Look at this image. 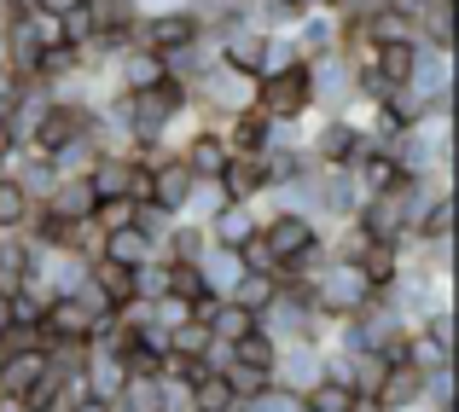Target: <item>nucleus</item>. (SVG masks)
Here are the masks:
<instances>
[{"instance_id":"17","label":"nucleus","mask_w":459,"mask_h":412,"mask_svg":"<svg viewBox=\"0 0 459 412\" xmlns=\"http://www.w3.org/2000/svg\"><path fill=\"white\" fill-rule=\"evenodd\" d=\"M123 378H128V372H123V360H111V355H93V348H88V366H82V395H93V401H105V407H111L117 401V395H123Z\"/></svg>"},{"instance_id":"48","label":"nucleus","mask_w":459,"mask_h":412,"mask_svg":"<svg viewBox=\"0 0 459 412\" xmlns=\"http://www.w3.org/2000/svg\"><path fill=\"white\" fill-rule=\"evenodd\" d=\"M349 412H384V407H378V401H372V395H360V401H355V407H349Z\"/></svg>"},{"instance_id":"28","label":"nucleus","mask_w":459,"mask_h":412,"mask_svg":"<svg viewBox=\"0 0 459 412\" xmlns=\"http://www.w3.org/2000/svg\"><path fill=\"white\" fill-rule=\"evenodd\" d=\"M355 401H360V395L349 390V383H332V378H320V383H314V390L303 395V412H349Z\"/></svg>"},{"instance_id":"19","label":"nucleus","mask_w":459,"mask_h":412,"mask_svg":"<svg viewBox=\"0 0 459 412\" xmlns=\"http://www.w3.org/2000/svg\"><path fill=\"white\" fill-rule=\"evenodd\" d=\"M88 285L93 290H100V302H105V308H123V302H134V268H117V262H88Z\"/></svg>"},{"instance_id":"38","label":"nucleus","mask_w":459,"mask_h":412,"mask_svg":"<svg viewBox=\"0 0 459 412\" xmlns=\"http://www.w3.org/2000/svg\"><path fill=\"white\" fill-rule=\"evenodd\" d=\"M186 320H192V302H180V296H157L152 302V325L157 331H180Z\"/></svg>"},{"instance_id":"20","label":"nucleus","mask_w":459,"mask_h":412,"mask_svg":"<svg viewBox=\"0 0 459 412\" xmlns=\"http://www.w3.org/2000/svg\"><path fill=\"white\" fill-rule=\"evenodd\" d=\"M186 192H192V175H186V163H180V157H169L163 168H152V203H157V210L180 215Z\"/></svg>"},{"instance_id":"46","label":"nucleus","mask_w":459,"mask_h":412,"mask_svg":"<svg viewBox=\"0 0 459 412\" xmlns=\"http://www.w3.org/2000/svg\"><path fill=\"white\" fill-rule=\"evenodd\" d=\"M140 6V18H146V12H169V6H186V0H134Z\"/></svg>"},{"instance_id":"18","label":"nucleus","mask_w":459,"mask_h":412,"mask_svg":"<svg viewBox=\"0 0 459 412\" xmlns=\"http://www.w3.org/2000/svg\"><path fill=\"white\" fill-rule=\"evenodd\" d=\"M419 53H425V41H378V53H372V76L390 82V88H402V82L413 76Z\"/></svg>"},{"instance_id":"21","label":"nucleus","mask_w":459,"mask_h":412,"mask_svg":"<svg viewBox=\"0 0 459 412\" xmlns=\"http://www.w3.org/2000/svg\"><path fill=\"white\" fill-rule=\"evenodd\" d=\"M88 186H93V198H128V186H134V163H128V157H93Z\"/></svg>"},{"instance_id":"23","label":"nucleus","mask_w":459,"mask_h":412,"mask_svg":"<svg viewBox=\"0 0 459 412\" xmlns=\"http://www.w3.org/2000/svg\"><path fill=\"white\" fill-rule=\"evenodd\" d=\"M186 390H192V412H233V407H238L221 372H204V378H192Z\"/></svg>"},{"instance_id":"6","label":"nucleus","mask_w":459,"mask_h":412,"mask_svg":"<svg viewBox=\"0 0 459 412\" xmlns=\"http://www.w3.org/2000/svg\"><path fill=\"white\" fill-rule=\"evenodd\" d=\"M93 325H100V313H93L82 296H53L41 308V337H47V343H82V348H88Z\"/></svg>"},{"instance_id":"14","label":"nucleus","mask_w":459,"mask_h":412,"mask_svg":"<svg viewBox=\"0 0 459 412\" xmlns=\"http://www.w3.org/2000/svg\"><path fill=\"white\" fill-rule=\"evenodd\" d=\"M35 210H47L53 221H65V227L88 221V215H93V186H88V180H53V192H47Z\"/></svg>"},{"instance_id":"7","label":"nucleus","mask_w":459,"mask_h":412,"mask_svg":"<svg viewBox=\"0 0 459 412\" xmlns=\"http://www.w3.org/2000/svg\"><path fill=\"white\" fill-rule=\"evenodd\" d=\"M262 41H268V35L250 30V23H227V30L215 35V64L233 70V76H250V82H256V70H262Z\"/></svg>"},{"instance_id":"37","label":"nucleus","mask_w":459,"mask_h":412,"mask_svg":"<svg viewBox=\"0 0 459 412\" xmlns=\"http://www.w3.org/2000/svg\"><path fill=\"white\" fill-rule=\"evenodd\" d=\"M238 262H245V273H262V279H268V273H280V256H273V250H268V238H250V245H238Z\"/></svg>"},{"instance_id":"36","label":"nucleus","mask_w":459,"mask_h":412,"mask_svg":"<svg viewBox=\"0 0 459 412\" xmlns=\"http://www.w3.org/2000/svg\"><path fill=\"white\" fill-rule=\"evenodd\" d=\"M291 64H297L291 35H268V41H262V70H256V82H262V76H280V70H291Z\"/></svg>"},{"instance_id":"27","label":"nucleus","mask_w":459,"mask_h":412,"mask_svg":"<svg viewBox=\"0 0 459 412\" xmlns=\"http://www.w3.org/2000/svg\"><path fill=\"white\" fill-rule=\"evenodd\" d=\"M273 296H280V285H273V273H268V279H262V273H245V279L233 285V296H227V302H238V308H245L250 320H256V313L268 308Z\"/></svg>"},{"instance_id":"25","label":"nucleus","mask_w":459,"mask_h":412,"mask_svg":"<svg viewBox=\"0 0 459 412\" xmlns=\"http://www.w3.org/2000/svg\"><path fill=\"white\" fill-rule=\"evenodd\" d=\"M111 407L117 412H157L163 407V378H123V395Z\"/></svg>"},{"instance_id":"11","label":"nucleus","mask_w":459,"mask_h":412,"mask_svg":"<svg viewBox=\"0 0 459 412\" xmlns=\"http://www.w3.org/2000/svg\"><path fill=\"white\" fill-rule=\"evenodd\" d=\"M111 82H117V93H146L157 82H169V64L157 53H146V47H128V53L111 64Z\"/></svg>"},{"instance_id":"41","label":"nucleus","mask_w":459,"mask_h":412,"mask_svg":"<svg viewBox=\"0 0 459 412\" xmlns=\"http://www.w3.org/2000/svg\"><path fill=\"white\" fill-rule=\"evenodd\" d=\"M30 30H35V41H41V47H65V18H53V12L30 6Z\"/></svg>"},{"instance_id":"15","label":"nucleus","mask_w":459,"mask_h":412,"mask_svg":"<svg viewBox=\"0 0 459 412\" xmlns=\"http://www.w3.org/2000/svg\"><path fill=\"white\" fill-rule=\"evenodd\" d=\"M204 233H210V245L238 250V245H250V238L262 233V221L250 215V203H221V210H215V221L204 227Z\"/></svg>"},{"instance_id":"45","label":"nucleus","mask_w":459,"mask_h":412,"mask_svg":"<svg viewBox=\"0 0 459 412\" xmlns=\"http://www.w3.org/2000/svg\"><path fill=\"white\" fill-rule=\"evenodd\" d=\"M65 412H111V407H105V401H93V395H76V401H70Z\"/></svg>"},{"instance_id":"51","label":"nucleus","mask_w":459,"mask_h":412,"mask_svg":"<svg viewBox=\"0 0 459 412\" xmlns=\"http://www.w3.org/2000/svg\"><path fill=\"white\" fill-rule=\"evenodd\" d=\"M221 6H245V0H221Z\"/></svg>"},{"instance_id":"26","label":"nucleus","mask_w":459,"mask_h":412,"mask_svg":"<svg viewBox=\"0 0 459 412\" xmlns=\"http://www.w3.org/2000/svg\"><path fill=\"white\" fill-rule=\"evenodd\" d=\"M105 262H117V268H140V262H152V245L134 233V227H123V233H105Z\"/></svg>"},{"instance_id":"8","label":"nucleus","mask_w":459,"mask_h":412,"mask_svg":"<svg viewBox=\"0 0 459 412\" xmlns=\"http://www.w3.org/2000/svg\"><path fill=\"white\" fill-rule=\"evenodd\" d=\"M395 355H402L413 372L437 378V372H454V337L448 331H430V325H413V331L402 337V348H395Z\"/></svg>"},{"instance_id":"42","label":"nucleus","mask_w":459,"mask_h":412,"mask_svg":"<svg viewBox=\"0 0 459 412\" xmlns=\"http://www.w3.org/2000/svg\"><path fill=\"white\" fill-rule=\"evenodd\" d=\"M245 412H303V395H285V390H262L256 401H245Z\"/></svg>"},{"instance_id":"24","label":"nucleus","mask_w":459,"mask_h":412,"mask_svg":"<svg viewBox=\"0 0 459 412\" xmlns=\"http://www.w3.org/2000/svg\"><path fill=\"white\" fill-rule=\"evenodd\" d=\"M227 203V192L215 186V180H192V192H186V203H180V221H198V227H210L215 221V210Z\"/></svg>"},{"instance_id":"12","label":"nucleus","mask_w":459,"mask_h":412,"mask_svg":"<svg viewBox=\"0 0 459 412\" xmlns=\"http://www.w3.org/2000/svg\"><path fill=\"white\" fill-rule=\"evenodd\" d=\"M291 47H297V64L332 58L337 53V12H308V18L291 30Z\"/></svg>"},{"instance_id":"34","label":"nucleus","mask_w":459,"mask_h":412,"mask_svg":"<svg viewBox=\"0 0 459 412\" xmlns=\"http://www.w3.org/2000/svg\"><path fill=\"white\" fill-rule=\"evenodd\" d=\"M30 210H35V203L18 192V180H12V175H0V233H18V221H23Z\"/></svg>"},{"instance_id":"9","label":"nucleus","mask_w":459,"mask_h":412,"mask_svg":"<svg viewBox=\"0 0 459 412\" xmlns=\"http://www.w3.org/2000/svg\"><path fill=\"white\" fill-rule=\"evenodd\" d=\"M372 401H378L384 412H419L425 407V372H413L402 355L384 366V378H378V390H372Z\"/></svg>"},{"instance_id":"13","label":"nucleus","mask_w":459,"mask_h":412,"mask_svg":"<svg viewBox=\"0 0 459 412\" xmlns=\"http://www.w3.org/2000/svg\"><path fill=\"white\" fill-rule=\"evenodd\" d=\"M192 268H198L204 290H210L215 302H227V296H233V285L245 279V262H238V250H221V245H210L198 262H192Z\"/></svg>"},{"instance_id":"4","label":"nucleus","mask_w":459,"mask_h":412,"mask_svg":"<svg viewBox=\"0 0 459 412\" xmlns=\"http://www.w3.org/2000/svg\"><path fill=\"white\" fill-rule=\"evenodd\" d=\"M320 366H325V348L314 343H280L273 348V366H268V383L285 395H308L320 383Z\"/></svg>"},{"instance_id":"29","label":"nucleus","mask_w":459,"mask_h":412,"mask_svg":"<svg viewBox=\"0 0 459 412\" xmlns=\"http://www.w3.org/2000/svg\"><path fill=\"white\" fill-rule=\"evenodd\" d=\"M134 233L146 238V245H152V256H157V250H163V238L175 233V215H169V210H157V203H134Z\"/></svg>"},{"instance_id":"30","label":"nucleus","mask_w":459,"mask_h":412,"mask_svg":"<svg viewBox=\"0 0 459 412\" xmlns=\"http://www.w3.org/2000/svg\"><path fill=\"white\" fill-rule=\"evenodd\" d=\"M245 331H256V320H250L238 302H215V313H210V337H221V343H238Z\"/></svg>"},{"instance_id":"2","label":"nucleus","mask_w":459,"mask_h":412,"mask_svg":"<svg viewBox=\"0 0 459 412\" xmlns=\"http://www.w3.org/2000/svg\"><path fill=\"white\" fill-rule=\"evenodd\" d=\"M256 331L273 337V343H314V348L332 343V320L314 313L308 290H280V296L256 313Z\"/></svg>"},{"instance_id":"44","label":"nucleus","mask_w":459,"mask_h":412,"mask_svg":"<svg viewBox=\"0 0 459 412\" xmlns=\"http://www.w3.org/2000/svg\"><path fill=\"white\" fill-rule=\"evenodd\" d=\"M41 12H53V18H65V12H76V6H88V0H35Z\"/></svg>"},{"instance_id":"52","label":"nucleus","mask_w":459,"mask_h":412,"mask_svg":"<svg viewBox=\"0 0 459 412\" xmlns=\"http://www.w3.org/2000/svg\"><path fill=\"white\" fill-rule=\"evenodd\" d=\"M233 412H245V407H233Z\"/></svg>"},{"instance_id":"3","label":"nucleus","mask_w":459,"mask_h":412,"mask_svg":"<svg viewBox=\"0 0 459 412\" xmlns=\"http://www.w3.org/2000/svg\"><path fill=\"white\" fill-rule=\"evenodd\" d=\"M256 111L273 116V123H308L314 99H308V64H291L280 76H262L256 82Z\"/></svg>"},{"instance_id":"43","label":"nucleus","mask_w":459,"mask_h":412,"mask_svg":"<svg viewBox=\"0 0 459 412\" xmlns=\"http://www.w3.org/2000/svg\"><path fill=\"white\" fill-rule=\"evenodd\" d=\"M325 12H337V18H360V23H367L372 12H384V0H325Z\"/></svg>"},{"instance_id":"33","label":"nucleus","mask_w":459,"mask_h":412,"mask_svg":"<svg viewBox=\"0 0 459 412\" xmlns=\"http://www.w3.org/2000/svg\"><path fill=\"white\" fill-rule=\"evenodd\" d=\"M134 296L140 302L169 296V262L163 256H152V262H140V268H134Z\"/></svg>"},{"instance_id":"49","label":"nucleus","mask_w":459,"mask_h":412,"mask_svg":"<svg viewBox=\"0 0 459 412\" xmlns=\"http://www.w3.org/2000/svg\"><path fill=\"white\" fill-rule=\"evenodd\" d=\"M297 12H325V0H291Z\"/></svg>"},{"instance_id":"31","label":"nucleus","mask_w":459,"mask_h":412,"mask_svg":"<svg viewBox=\"0 0 459 412\" xmlns=\"http://www.w3.org/2000/svg\"><path fill=\"white\" fill-rule=\"evenodd\" d=\"M93 227H100V233L134 227V198H93Z\"/></svg>"},{"instance_id":"16","label":"nucleus","mask_w":459,"mask_h":412,"mask_svg":"<svg viewBox=\"0 0 459 412\" xmlns=\"http://www.w3.org/2000/svg\"><path fill=\"white\" fill-rule=\"evenodd\" d=\"M215 186L227 192V203H250L268 192V180H262V157H227V168L215 175Z\"/></svg>"},{"instance_id":"22","label":"nucleus","mask_w":459,"mask_h":412,"mask_svg":"<svg viewBox=\"0 0 459 412\" xmlns=\"http://www.w3.org/2000/svg\"><path fill=\"white\" fill-rule=\"evenodd\" d=\"M30 256H35V250L23 245L18 233H0V296H18L23 273H30Z\"/></svg>"},{"instance_id":"39","label":"nucleus","mask_w":459,"mask_h":412,"mask_svg":"<svg viewBox=\"0 0 459 412\" xmlns=\"http://www.w3.org/2000/svg\"><path fill=\"white\" fill-rule=\"evenodd\" d=\"M169 348H175V355H198V360H204V348H210V325L186 320L180 331H169Z\"/></svg>"},{"instance_id":"1","label":"nucleus","mask_w":459,"mask_h":412,"mask_svg":"<svg viewBox=\"0 0 459 412\" xmlns=\"http://www.w3.org/2000/svg\"><path fill=\"white\" fill-rule=\"evenodd\" d=\"M378 296V290H372V279L355 268V262H332L325 256L320 268L308 273V302H314V313H325V320H355L360 308H367V302Z\"/></svg>"},{"instance_id":"5","label":"nucleus","mask_w":459,"mask_h":412,"mask_svg":"<svg viewBox=\"0 0 459 412\" xmlns=\"http://www.w3.org/2000/svg\"><path fill=\"white\" fill-rule=\"evenodd\" d=\"M308 99H314V116H337L349 99H355V70L343 58H314L308 64Z\"/></svg>"},{"instance_id":"10","label":"nucleus","mask_w":459,"mask_h":412,"mask_svg":"<svg viewBox=\"0 0 459 412\" xmlns=\"http://www.w3.org/2000/svg\"><path fill=\"white\" fill-rule=\"evenodd\" d=\"M402 88H413V93H425V99H437V105H454V53H419V64H413V76L402 82Z\"/></svg>"},{"instance_id":"50","label":"nucleus","mask_w":459,"mask_h":412,"mask_svg":"<svg viewBox=\"0 0 459 412\" xmlns=\"http://www.w3.org/2000/svg\"><path fill=\"white\" fill-rule=\"evenodd\" d=\"M425 6H454V0H425Z\"/></svg>"},{"instance_id":"35","label":"nucleus","mask_w":459,"mask_h":412,"mask_svg":"<svg viewBox=\"0 0 459 412\" xmlns=\"http://www.w3.org/2000/svg\"><path fill=\"white\" fill-rule=\"evenodd\" d=\"M221 378H227V390H233V401H238V407H245V401H256V395L268 390V372H256V366H238V360L221 372Z\"/></svg>"},{"instance_id":"32","label":"nucleus","mask_w":459,"mask_h":412,"mask_svg":"<svg viewBox=\"0 0 459 412\" xmlns=\"http://www.w3.org/2000/svg\"><path fill=\"white\" fill-rule=\"evenodd\" d=\"M273 348H280L273 337H262V331H245V337L233 343V360H238V366H256V372H268V366H273Z\"/></svg>"},{"instance_id":"40","label":"nucleus","mask_w":459,"mask_h":412,"mask_svg":"<svg viewBox=\"0 0 459 412\" xmlns=\"http://www.w3.org/2000/svg\"><path fill=\"white\" fill-rule=\"evenodd\" d=\"M93 30H100V23H93V12H88V6L65 12V47H76V53H82V47L93 41Z\"/></svg>"},{"instance_id":"47","label":"nucleus","mask_w":459,"mask_h":412,"mask_svg":"<svg viewBox=\"0 0 459 412\" xmlns=\"http://www.w3.org/2000/svg\"><path fill=\"white\" fill-rule=\"evenodd\" d=\"M12 331V296H0V337Z\"/></svg>"}]
</instances>
